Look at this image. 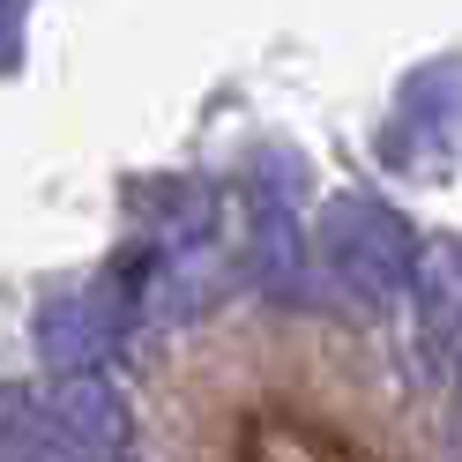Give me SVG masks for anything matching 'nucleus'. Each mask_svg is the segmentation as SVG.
Wrapping results in <instances>:
<instances>
[{"label":"nucleus","instance_id":"obj_2","mask_svg":"<svg viewBox=\"0 0 462 462\" xmlns=\"http://www.w3.org/2000/svg\"><path fill=\"white\" fill-rule=\"evenodd\" d=\"M395 142L402 150H455L462 142V60H432L395 97Z\"/></svg>","mask_w":462,"mask_h":462},{"label":"nucleus","instance_id":"obj_1","mask_svg":"<svg viewBox=\"0 0 462 462\" xmlns=\"http://www.w3.org/2000/svg\"><path fill=\"white\" fill-rule=\"evenodd\" d=\"M321 254H328V276H336L351 299H365V306L411 291V276H418V239H411V224H402L388 201H373V194H343L336 209H328Z\"/></svg>","mask_w":462,"mask_h":462},{"label":"nucleus","instance_id":"obj_3","mask_svg":"<svg viewBox=\"0 0 462 462\" xmlns=\"http://www.w3.org/2000/svg\"><path fill=\"white\" fill-rule=\"evenodd\" d=\"M23 15H31V0H0V68H15V45H23Z\"/></svg>","mask_w":462,"mask_h":462}]
</instances>
